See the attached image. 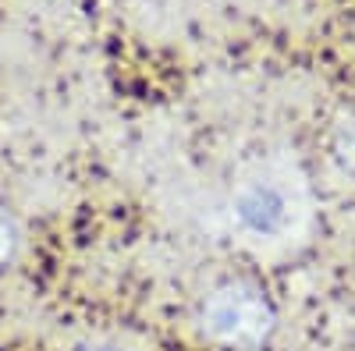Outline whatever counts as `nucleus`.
<instances>
[{
    "mask_svg": "<svg viewBox=\"0 0 355 351\" xmlns=\"http://www.w3.org/2000/svg\"><path fill=\"white\" fill-rule=\"evenodd\" d=\"M15 249H18V227L4 210H0V267L15 255Z\"/></svg>",
    "mask_w": 355,
    "mask_h": 351,
    "instance_id": "4",
    "label": "nucleus"
},
{
    "mask_svg": "<svg viewBox=\"0 0 355 351\" xmlns=\"http://www.w3.org/2000/svg\"><path fill=\"white\" fill-rule=\"evenodd\" d=\"M334 150H338V156H341L348 167H355V117H348V121L338 125V132H334Z\"/></svg>",
    "mask_w": 355,
    "mask_h": 351,
    "instance_id": "3",
    "label": "nucleus"
},
{
    "mask_svg": "<svg viewBox=\"0 0 355 351\" xmlns=\"http://www.w3.org/2000/svg\"><path fill=\"white\" fill-rule=\"evenodd\" d=\"M199 327L206 337H214L231 348L263 344L274 330V309L263 298V291L252 284H224L202 302Z\"/></svg>",
    "mask_w": 355,
    "mask_h": 351,
    "instance_id": "1",
    "label": "nucleus"
},
{
    "mask_svg": "<svg viewBox=\"0 0 355 351\" xmlns=\"http://www.w3.org/2000/svg\"><path fill=\"white\" fill-rule=\"evenodd\" d=\"M231 217L252 242H281L299 220L295 192L281 178H252L231 199Z\"/></svg>",
    "mask_w": 355,
    "mask_h": 351,
    "instance_id": "2",
    "label": "nucleus"
},
{
    "mask_svg": "<svg viewBox=\"0 0 355 351\" xmlns=\"http://www.w3.org/2000/svg\"><path fill=\"white\" fill-rule=\"evenodd\" d=\"M82 351H117V348H100V344H96V348H82Z\"/></svg>",
    "mask_w": 355,
    "mask_h": 351,
    "instance_id": "5",
    "label": "nucleus"
}]
</instances>
